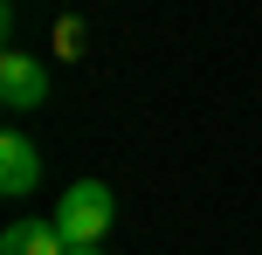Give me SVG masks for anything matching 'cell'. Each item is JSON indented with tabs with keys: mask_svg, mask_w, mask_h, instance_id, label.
<instances>
[{
	"mask_svg": "<svg viewBox=\"0 0 262 255\" xmlns=\"http://www.w3.org/2000/svg\"><path fill=\"white\" fill-rule=\"evenodd\" d=\"M55 228H62V242L69 248H104V235H111V221H118V200H111V187L104 179H76V187L55 200Z\"/></svg>",
	"mask_w": 262,
	"mask_h": 255,
	"instance_id": "6da1fadb",
	"label": "cell"
},
{
	"mask_svg": "<svg viewBox=\"0 0 262 255\" xmlns=\"http://www.w3.org/2000/svg\"><path fill=\"white\" fill-rule=\"evenodd\" d=\"M0 104L7 110H41L49 104V62L28 49H7L0 55Z\"/></svg>",
	"mask_w": 262,
	"mask_h": 255,
	"instance_id": "7a4b0ae2",
	"label": "cell"
},
{
	"mask_svg": "<svg viewBox=\"0 0 262 255\" xmlns=\"http://www.w3.org/2000/svg\"><path fill=\"white\" fill-rule=\"evenodd\" d=\"M35 179H41V152H35V138L28 131H7L0 138V193H35Z\"/></svg>",
	"mask_w": 262,
	"mask_h": 255,
	"instance_id": "3957f363",
	"label": "cell"
},
{
	"mask_svg": "<svg viewBox=\"0 0 262 255\" xmlns=\"http://www.w3.org/2000/svg\"><path fill=\"white\" fill-rule=\"evenodd\" d=\"M0 255H69V242H62L55 221H14L0 235Z\"/></svg>",
	"mask_w": 262,
	"mask_h": 255,
	"instance_id": "277c9868",
	"label": "cell"
},
{
	"mask_svg": "<svg viewBox=\"0 0 262 255\" xmlns=\"http://www.w3.org/2000/svg\"><path fill=\"white\" fill-rule=\"evenodd\" d=\"M69 255H104V248H69Z\"/></svg>",
	"mask_w": 262,
	"mask_h": 255,
	"instance_id": "5b68a950",
	"label": "cell"
}]
</instances>
